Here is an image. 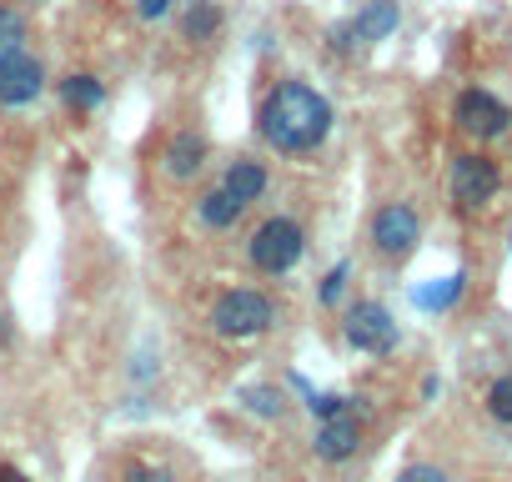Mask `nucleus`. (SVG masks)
<instances>
[{"label": "nucleus", "instance_id": "4468645a", "mask_svg": "<svg viewBox=\"0 0 512 482\" xmlns=\"http://www.w3.org/2000/svg\"><path fill=\"white\" fill-rule=\"evenodd\" d=\"M241 211H246V206H241L231 191H221V186H216V191H206V196L196 201V216H201V226H211V231L236 226V221H241Z\"/></svg>", "mask_w": 512, "mask_h": 482}, {"label": "nucleus", "instance_id": "393cba45", "mask_svg": "<svg viewBox=\"0 0 512 482\" xmlns=\"http://www.w3.org/2000/svg\"><path fill=\"white\" fill-rule=\"evenodd\" d=\"M0 482H31V477H26L16 462H0Z\"/></svg>", "mask_w": 512, "mask_h": 482}, {"label": "nucleus", "instance_id": "a878e982", "mask_svg": "<svg viewBox=\"0 0 512 482\" xmlns=\"http://www.w3.org/2000/svg\"><path fill=\"white\" fill-rule=\"evenodd\" d=\"M6 342H11V322H6V317H0V347H6Z\"/></svg>", "mask_w": 512, "mask_h": 482}, {"label": "nucleus", "instance_id": "f257e3e1", "mask_svg": "<svg viewBox=\"0 0 512 482\" xmlns=\"http://www.w3.org/2000/svg\"><path fill=\"white\" fill-rule=\"evenodd\" d=\"M332 101L307 86V81H277L262 101V111H256V131H262V141L282 156H307L317 151L327 136H332Z\"/></svg>", "mask_w": 512, "mask_h": 482}, {"label": "nucleus", "instance_id": "b1692460", "mask_svg": "<svg viewBox=\"0 0 512 482\" xmlns=\"http://www.w3.org/2000/svg\"><path fill=\"white\" fill-rule=\"evenodd\" d=\"M171 6H176V0H136V16L141 21H166Z\"/></svg>", "mask_w": 512, "mask_h": 482}, {"label": "nucleus", "instance_id": "7ed1b4c3", "mask_svg": "<svg viewBox=\"0 0 512 482\" xmlns=\"http://www.w3.org/2000/svg\"><path fill=\"white\" fill-rule=\"evenodd\" d=\"M272 322H277L272 297H267V292H251V287H231V292H221L216 307H211V327H216V337H226V342L262 337Z\"/></svg>", "mask_w": 512, "mask_h": 482}, {"label": "nucleus", "instance_id": "5701e85b", "mask_svg": "<svg viewBox=\"0 0 512 482\" xmlns=\"http://www.w3.org/2000/svg\"><path fill=\"white\" fill-rule=\"evenodd\" d=\"M397 482H447V472L442 467H427V462H412V467H402Z\"/></svg>", "mask_w": 512, "mask_h": 482}, {"label": "nucleus", "instance_id": "9b49d317", "mask_svg": "<svg viewBox=\"0 0 512 482\" xmlns=\"http://www.w3.org/2000/svg\"><path fill=\"white\" fill-rule=\"evenodd\" d=\"M397 26H402V6H397V0H367V6L352 16L357 46H377V41H387Z\"/></svg>", "mask_w": 512, "mask_h": 482}, {"label": "nucleus", "instance_id": "39448f33", "mask_svg": "<svg viewBox=\"0 0 512 482\" xmlns=\"http://www.w3.org/2000/svg\"><path fill=\"white\" fill-rule=\"evenodd\" d=\"M417 241H422V216H417L407 201H387V206L372 216V247H377V257L402 262V257L417 252Z\"/></svg>", "mask_w": 512, "mask_h": 482}, {"label": "nucleus", "instance_id": "dca6fc26", "mask_svg": "<svg viewBox=\"0 0 512 482\" xmlns=\"http://www.w3.org/2000/svg\"><path fill=\"white\" fill-rule=\"evenodd\" d=\"M61 101H66L71 111H96V106L106 101V86L81 71V76H66V81H61Z\"/></svg>", "mask_w": 512, "mask_h": 482}, {"label": "nucleus", "instance_id": "f8f14e48", "mask_svg": "<svg viewBox=\"0 0 512 482\" xmlns=\"http://www.w3.org/2000/svg\"><path fill=\"white\" fill-rule=\"evenodd\" d=\"M221 26H226V16H221L216 0H191V6L181 11V36L191 46H211L221 36Z\"/></svg>", "mask_w": 512, "mask_h": 482}, {"label": "nucleus", "instance_id": "412c9836", "mask_svg": "<svg viewBox=\"0 0 512 482\" xmlns=\"http://www.w3.org/2000/svg\"><path fill=\"white\" fill-rule=\"evenodd\" d=\"M347 272H352L347 262H337V267L327 272V282H322V302H327V307H337V302H342V292H347Z\"/></svg>", "mask_w": 512, "mask_h": 482}, {"label": "nucleus", "instance_id": "aec40b11", "mask_svg": "<svg viewBox=\"0 0 512 482\" xmlns=\"http://www.w3.org/2000/svg\"><path fill=\"white\" fill-rule=\"evenodd\" d=\"M307 407H312V417L322 422V417H337V412H347L352 402H347L342 392H307Z\"/></svg>", "mask_w": 512, "mask_h": 482}, {"label": "nucleus", "instance_id": "f03ea898", "mask_svg": "<svg viewBox=\"0 0 512 482\" xmlns=\"http://www.w3.org/2000/svg\"><path fill=\"white\" fill-rule=\"evenodd\" d=\"M302 252H307V231L292 216H267L262 226L251 231V241H246L251 267L267 272V277H287L302 262Z\"/></svg>", "mask_w": 512, "mask_h": 482}, {"label": "nucleus", "instance_id": "0eeeda50", "mask_svg": "<svg viewBox=\"0 0 512 482\" xmlns=\"http://www.w3.org/2000/svg\"><path fill=\"white\" fill-rule=\"evenodd\" d=\"M452 121H457V131H467V136H477V141H492V136H502L507 126H512V111L492 96V91H462L457 96V106H452Z\"/></svg>", "mask_w": 512, "mask_h": 482}, {"label": "nucleus", "instance_id": "4be33fe9", "mask_svg": "<svg viewBox=\"0 0 512 482\" xmlns=\"http://www.w3.org/2000/svg\"><path fill=\"white\" fill-rule=\"evenodd\" d=\"M121 482H176V477H171V467H151V462H131Z\"/></svg>", "mask_w": 512, "mask_h": 482}, {"label": "nucleus", "instance_id": "423d86ee", "mask_svg": "<svg viewBox=\"0 0 512 482\" xmlns=\"http://www.w3.org/2000/svg\"><path fill=\"white\" fill-rule=\"evenodd\" d=\"M447 186H452V201H457V206L477 211V206H487V201L497 196L502 171H497L492 156H482V151H462V156L452 161V171H447Z\"/></svg>", "mask_w": 512, "mask_h": 482}, {"label": "nucleus", "instance_id": "1a4fd4ad", "mask_svg": "<svg viewBox=\"0 0 512 482\" xmlns=\"http://www.w3.org/2000/svg\"><path fill=\"white\" fill-rule=\"evenodd\" d=\"M362 447V422L352 412H337V417H322L317 437H312V452L322 462H347L352 452Z\"/></svg>", "mask_w": 512, "mask_h": 482}, {"label": "nucleus", "instance_id": "f3484780", "mask_svg": "<svg viewBox=\"0 0 512 482\" xmlns=\"http://www.w3.org/2000/svg\"><path fill=\"white\" fill-rule=\"evenodd\" d=\"M26 41H31L26 11H16V6H6V0H0V56H6V51H21Z\"/></svg>", "mask_w": 512, "mask_h": 482}, {"label": "nucleus", "instance_id": "20e7f679", "mask_svg": "<svg viewBox=\"0 0 512 482\" xmlns=\"http://www.w3.org/2000/svg\"><path fill=\"white\" fill-rule=\"evenodd\" d=\"M342 337H347V347H357L367 357H387L397 347V322L382 302H352L342 317Z\"/></svg>", "mask_w": 512, "mask_h": 482}, {"label": "nucleus", "instance_id": "6e6552de", "mask_svg": "<svg viewBox=\"0 0 512 482\" xmlns=\"http://www.w3.org/2000/svg\"><path fill=\"white\" fill-rule=\"evenodd\" d=\"M41 91H46V66H41V56H31L26 46L0 56V106H31Z\"/></svg>", "mask_w": 512, "mask_h": 482}, {"label": "nucleus", "instance_id": "6ab92c4d", "mask_svg": "<svg viewBox=\"0 0 512 482\" xmlns=\"http://www.w3.org/2000/svg\"><path fill=\"white\" fill-rule=\"evenodd\" d=\"M487 412L512 427V377H497V382L487 387Z\"/></svg>", "mask_w": 512, "mask_h": 482}, {"label": "nucleus", "instance_id": "2eb2a0df", "mask_svg": "<svg viewBox=\"0 0 512 482\" xmlns=\"http://www.w3.org/2000/svg\"><path fill=\"white\" fill-rule=\"evenodd\" d=\"M462 292H467V272H452V277H442V282H432V287H417L412 302H417L422 312H447V307H457Z\"/></svg>", "mask_w": 512, "mask_h": 482}, {"label": "nucleus", "instance_id": "a211bd4d", "mask_svg": "<svg viewBox=\"0 0 512 482\" xmlns=\"http://www.w3.org/2000/svg\"><path fill=\"white\" fill-rule=\"evenodd\" d=\"M236 402H241V407H251L256 417H282V407H287L277 387H241V392H236Z\"/></svg>", "mask_w": 512, "mask_h": 482}, {"label": "nucleus", "instance_id": "ddd939ff", "mask_svg": "<svg viewBox=\"0 0 512 482\" xmlns=\"http://www.w3.org/2000/svg\"><path fill=\"white\" fill-rule=\"evenodd\" d=\"M221 191H231L241 206H251L256 196L267 191V166H262V161H246V156H241V161H231V166H226V176H221Z\"/></svg>", "mask_w": 512, "mask_h": 482}, {"label": "nucleus", "instance_id": "bb28decb", "mask_svg": "<svg viewBox=\"0 0 512 482\" xmlns=\"http://www.w3.org/2000/svg\"><path fill=\"white\" fill-rule=\"evenodd\" d=\"M31 6H46V0H31Z\"/></svg>", "mask_w": 512, "mask_h": 482}, {"label": "nucleus", "instance_id": "9d476101", "mask_svg": "<svg viewBox=\"0 0 512 482\" xmlns=\"http://www.w3.org/2000/svg\"><path fill=\"white\" fill-rule=\"evenodd\" d=\"M206 166V136L201 131H176L161 151V171L166 181H196V171Z\"/></svg>", "mask_w": 512, "mask_h": 482}]
</instances>
